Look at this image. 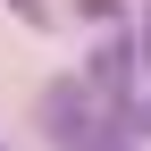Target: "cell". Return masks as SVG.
Here are the masks:
<instances>
[{
  "label": "cell",
  "instance_id": "obj_1",
  "mask_svg": "<svg viewBox=\"0 0 151 151\" xmlns=\"http://www.w3.org/2000/svg\"><path fill=\"white\" fill-rule=\"evenodd\" d=\"M42 126H50V143H59V151H101V143H118V126L92 109L84 76H59V84L42 92Z\"/></svg>",
  "mask_w": 151,
  "mask_h": 151
},
{
  "label": "cell",
  "instance_id": "obj_4",
  "mask_svg": "<svg viewBox=\"0 0 151 151\" xmlns=\"http://www.w3.org/2000/svg\"><path fill=\"white\" fill-rule=\"evenodd\" d=\"M101 151H134V143H126V134H118V143H101Z\"/></svg>",
  "mask_w": 151,
  "mask_h": 151
},
{
  "label": "cell",
  "instance_id": "obj_3",
  "mask_svg": "<svg viewBox=\"0 0 151 151\" xmlns=\"http://www.w3.org/2000/svg\"><path fill=\"white\" fill-rule=\"evenodd\" d=\"M17 17H25V25H50V0H9Z\"/></svg>",
  "mask_w": 151,
  "mask_h": 151
},
{
  "label": "cell",
  "instance_id": "obj_5",
  "mask_svg": "<svg viewBox=\"0 0 151 151\" xmlns=\"http://www.w3.org/2000/svg\"><path fill=\"white\" fill-rule=\"evenodd\" d=\"M143 134H151V109H143Z\"/></svg>",
  "mask_w": 151,
  "mask_h": 151
},
{
  "label": "cell",
  "instance_id": "obj_2",
  "mask_svg": "<svg viewBox=\"0 0 151 151\" xmlns=\"http://www.w3.org/2000/svg\"><path fill=\"white\" fill-rule=\"evenodd\" d=\"M134 67L151 76V0H143V17H134Z\"/></svg>",
  "mask_w": 151,
  "mask_h": 151
}]
</instances>
